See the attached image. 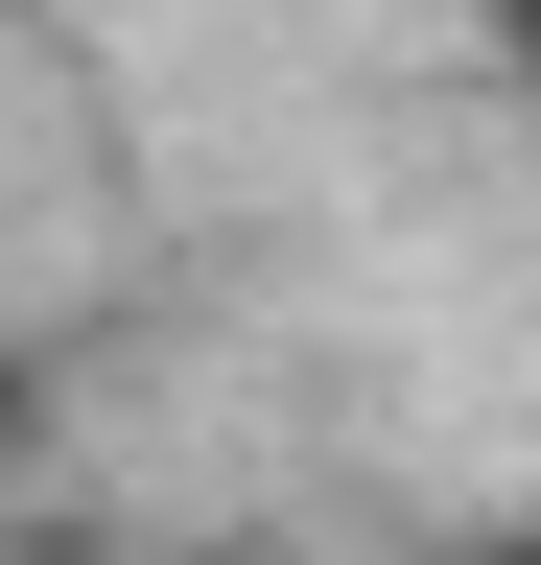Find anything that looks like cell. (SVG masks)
<instances>
[{
	"instance_id": "cell-1",
	"label": "cell",
	"mask_w": 541,
	"mask_h": 565,
	"mask_svg": "<svg viewBox=\"0 0 541 565\" xmlns=\"http://www.w3.org/2000/svg\"><path fill=\"white\" fill-rule=\"evenodd\" d=\"M470 565H541V542H470Z\"/></svg>"
}]
</instances>
